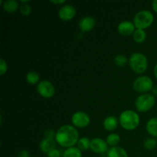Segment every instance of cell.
I'll use <instances>...</instances> for the list:
<instances>
[{"mask_svg": "<svg viewBox=\"0 0 157 157\" xmlns=\"http://www.w3.org/2000/svg\"><path fill=\"white\" fill-rule=\"evenodd\" d=\"M55 140L61 147H72L78 144L79 140V133L74 126L63 125L56 132Z\"/></svg>", "mask_w": 157, "mask_h": 157, "instance_id": "1", "label": "cell"}, {"mask_svg": "<svg viewBox=\"0 0 157 157\" xmlns=\"http://www.w3.org/2000/svg\"><path fill=\"white\" fill-rule=\"evenodd\" d=\"M140 116L136 112L132 110H124L121 113L119 123L121 127L126 130H133L139 126Z\"/></svg>", "mask_w": 157, "mask_h": 157, "instance_id": "2", "label": "cell"}, {"mask_svg": "<svg viewBox=\"0 0 157 157\" xmlns=\"http://www.w3.org/2000/svg\"><path fill=\"white\" fill-rule=\"evenodd\" d=\"M129 64L133 71L136 74H143L148 67V60L144 54L135 52L130 55Z\"/></svg>", "mask_w": 157, "mask_h": 157, "instance_id": "3", "label": "cell"}, {"mask_svg": "<svg viewBox=\"0 0 157 157\" xmlns=\"http://www.w3.org/2000/svg\"><path fill=\"white\" fill-rule=\"evenodd\" d=\"M154 21V15L150 11L141 10L135 15L133 24L136 29H144L150 27Z\"/></svg>", "mask_w": 157, "mask_h": 157, "instance_id": "4", "label": "cell"}, {"mask_svg": "<svg viewBox=\"0 0 157 157\" xmlns=\"http://www.w3.org/2000/svg\"><path fill=\"white\" fill-rule=\"evenodd\" d=\"M156 99L153 94H143L140 95L135 101V107L139 112H147L151 110L155 105Z\"/></svg>", "mask_w": 157, "mask_h": 157, "instance_id": "5", "label": "cell"}, {"mask_svg": "<svg viewBox=\"0 0 157 157\" xmlns=\"http://www.w3.org/2000/svg\"><path fill=\"white\" fill-rule=\"evenodd\" d=\"M153 86V81L150 77L143 75L140 76L133 81V87L138 93L147 94V92L152 90Z\"/></svg>", "mask_w": 157, "mask_h": 157, "instance_id": "6", "label": "cell"}, {"mask_svg": "<svg viewBox=\"0 0 157 157\" xmlns=\"http://www.w3.org/2000/svg\"><path fill=\"white\" fill-rule=\"evenodd\" d=\"M37 90L38 94L44 98H52L55 94V86L52 84V83L46 80L41 81L38 83L37 86Z\"/></svg>", "mask_w": 157, "mask_h": 157, "instance_id": "7", "label": "cell"}, {"mask_svg": "<svg viewBox=\"0 0 157 157\" xmlns=\"http://www.w3.org/2000/svg\"><path fill=\"white\" fill-rule=\"evenodd\" d=\"M90 118L87 113L83 111H77L72 115L71 123L75 127L84 128L90 124Z\"/></svg>", "mask_w": 157, "mask_h": 157, "instance_id": "8", "label": "cell"}, {"mask_svg": "<svg viewBox=\"0 0 157 157\" xmlns=\"http://www.w3.org/2000/svg\"><path fill=\"white\" fill-rule=\"evenodd\" d=\"M90 149L94 153L103 154L108 151L107 150L108 144L104 140L101 139V138H94V139L90 140Z\"/></svg>", "mask_w": 157, "mask_h": 157, "instance_id": "9", "label": "cell"}, {"mask_svg": "<svg viewBox=\"0 0 157 157\" xmlns=\"http://www.w3.org/2000/svg\"><path fill=\"white\" fill-rule=\"evenodd\" d=\"M75 14L76 9L70 4L64 5L58 11V16L63 21H70L75 17Z\"/></svg>", "mask_w": 157, "mask_h": 157, "instance_id": "10", "label": "cell"}, {"mask_svg": "<svg viewBox=\"0 0 157 157\" xmlns=\"http://www.w3.org/2000/svg\"><path fill=\"white\" fill-rule=\"evenodd\" d=\"M135 25L133 22L130 21H123L118 25L117 31L121 35L124 36H128V35H133L135 29Z\"/></svg>", "mask_w": 157, "mask_h": 157, "instance_id": "11", "label": "cell"}, {"mask_svg": "<svg viewBox=\"0 0 157 157\" xmlns=\"http://www.w3.org/2000/svg\"><path fill=\"white\" fill-rule=\"evenodd\" d=\"M95 25H96V21L93 17L85 16L83 17L80 20L79 23H78V27L82 32H88L94 28Z\"/></svg>", "mask_w": 157, "mask_h": 157, "instance_id": "12", "label": "cell"}, {"mask_svg": "<svg viewBox=\"0 0 157 157\" xmlns=\"http://www.w3.org/2000/svg\"><path fill=\"white\" fill-rule=\"evenodd\" d=\"M56 140L53 138H44L40 142L39 147L42 153L47 154L56 147Z\"/></svg>", "mask_w": 157, "mask_h": 157, "instance_id": "13", "label": "cell"}, {"mask_svg": "<svg viewBox=\"0 0 157 157\" xmlns=\"http://www.w3.org/2000/svg\"><path fill=\"white\" fill-rule=\"evenodd\" d=\"M104 129L107 131H113L118 126V121L114 116H108L104 119L103 123Z\"/></svg>", "mask_w": 157, "mask_h": 157, "instance_id": "14", "label": "cell"}, {"mask_svg": "<svg viewBox=\"0 0 157 157\" xmlns=\"http://www.w3.org/2000/svg\"><path fill=\"white\" fill-rule=\"evenodd\" d=\"M107 157H128V154L124 148L117 146L108 150Z\"/></svg>", "mask_w": 157, "mask_h": 157, "instance_id": "15", "label": "cell"}, {"mask_svg": "<svg viewBox=\"0 0 157 157\" xmlns=\"http://www.w3.org/2000/svg\"><path fill=\"white\" fill-rule=\"evenodd\" d=\"M147 131L154 138H157V117H153L147 124Z\"/></svg>", "mask_w": 157, "mask_h": 157, "instance_id": "16", "label": "cell"}, {"mask_svg": "<svg viewBox=\"0 0 157 157\" xmlns=\"http://www.w3.org/2000/svg\"><path fill=\"white\" fill-rule=\"evenodd\" d=\"M5 12L8 13H14L18 9V3L15 0H8L5 1L2 4Z\"/></svg>", "mask_w": 157, "mask_h": 157, "instance_id": "17", "label": "cell"}, {"mask_svg": "<svg viewBox=\"0 0 157 157\" xmlns=\"http://www.w3.org/2000/svg\"><path fill=\"white\" fill-rule=\"evenodd\" d=\"M62 157H82V153L78 147H72L64 150Z\"/></svg>", "mask_w": 157, "mask_h": 157, "instance_id": "18", "label": "cell"}, {"mask_svg": "<svg viewBox=\"0 0 157 157\" xmlns=\"http://www.w3.org/2000/svg\"><path fill=\"white\" fill-rule=\"evenodd\" d=\"M133 38L136 43H143L147 38V33L143 29H136L133 34Z\"/></svg>", "mask_w": 157, "mask_h": 157, "instance_id": "19", "label": "cell"}, {"mask_svg": "<svg viewBox=\"0 0 157 157\" xmlns=\"http://www.w3.org/2000/svg\"><path fill=\"white\" fill-rule=\"evenodd\" d=\"M120 141H121V136L117 133H110L107 136V140H106V142L107 143V144L111 146L112 147H117Z\"/></svg>", "mask_w": 157, "mask_h": 157, "instance_id": "20", "label": "cell"}, {"mask_svg": "<svg viewBox=\"0 0 157 157\" xmlns=\"http://www.w3.org/2000/svg\"><path fill=\"white\" fill-rule=\"evenodd\" d=\"M40 76L38 72L31 71L26 75V80L27 82L30 84H35L39 81Z\"/></svg>", "mask_w": 157, "mask_h": 157, "instance_id": "21", "label": "cell"}, {"mask_svg": "<svg viewBox=\"0 0 157 157\" xmlns=\"http://www.w3.org/2000/svg\"><path fill=\"white\" fill-rule=\"evenodd\" d=\"M90 140L87 137H81L80 138L78 142V147L81 151H86V150L90 149Z\"/></svg>", "mask_w": 157, "mask_h": 157, "instance_id": "22", "label": "cell"}, {"mask_svg": "<svg viewBox=\"0 0 157 157\" xmlns=\"http://www.w3.org/2000/svg\"><path fill=\"white\" fill-rule=\"evenodd\" d=\"M157 145V140L156 138L154 137H150L147 138V140H145L144 143V147L146 150H152L153 149L156 148Z\"/></svg>", "mask_w": 157, "mask_h": 157, "instance_id": "23", "label": "cell"}, {"mask_svg": "<svg viewBox=\"0 0 157 157\" xmlns=\"http://www.w3.org/2000/svg\"><path fill=\"white\" fill-rule=\"evenodd\" d=\"M128 62V59L124 55H118L114 58V63L118 67H124Z\"/></svg>", "mask_w": 157, "mask_h": 157, "instance_id": "24", "label": "cell"}, {"mask_svg": "<svg viewBox=\"0 0 157 157\" xmlns=\"http://www.w3.org/2000/svg\"><path fill=\"white\" fill-rule=\"evenodd\" d=\"M20 12L22 15H25V16H28L31 14L32 12V7H31L30 5L27 4H23L20 6Z\"/></svg>", "mask_w": 157, "mask_h": 157, "instance_id": "25", "label": "cell"}, {"mask_svg": "<svg viewBox=\"0 0 157 157\" xmlns=\"http://www.w3.org/2000/svg\"><path fill=\"white\" fill-rule=\"evenodd\" d=\"M8 70V64L3 58L0 59V75H3Z\"/></svg>", "mask_w": 157, "mask_h": 157, "instance_id": "26", "label": "cell"}, {"mask_svg": "<svg viewBox=\"0 0 157 157\" xmlns=\"http://www.w3.org/2000/svg\"><path fill=\"white\" fill-rule=\"evenodd\" d=\"M61 153L59 150L58 149H54L52 151H50L49 153H47V157H61Z\"/></svg>", "mask_w": 157, "mask_h": 157, "instance_id": "27", "label": "cell"}, {"mask_svg": "<svg viewBox=\"0 0 157 157\" xmlns=\"http://www.w3.org/2000/svg\"><path fill=\"white\" fill-rule=\"evenodd\" d=\"M55 135H56V133H55L53 130L52 129H48L44 131V136L45 138H55Z\"/></svg>", "mask_w": 157, "mask_h": 157, "instance_id": "28", "label": "cell"}, {"mask_svg": "<svg viewBox=\"0 0 157 157\" xmlns=\"http://www.w3.org/2000/svg\"><path fill=\"white\" fill-rule=\"evenodd\" d=\"M31 154L30 152L27 150H22L18 153L17 157H30Z\"/></svg>", "mask_w": 157, "mask_h": 157, "instance_id": "29", "label": "cell"}, {"mask_svg": "<svg viewBox=\"0 0 157 157\" xmlns=\"http://www.w3.org/2000/svg\"><path fill=\"white\" fill-rule=\"evenodd\" d=\"M51 2L53 3V4L55 5H59V4H63V3H65L66 1L65 0H51Z\"/></svg>", "mask_w": 157, "mask_h": 157, "instance_id": "30", "label": "cell"}, {"mask_svg": "<svg viewBox=\"0 0 157 157\" xmlns=\"http://www.w3.org/2000/svg\"><path fill=\"white\" fill-rule=\"evenodd\" d=\"M152 7H153V11L157 13V0H154L152 2Z\"/></svg>", "mask_w": 157, "mask_h": 157, "instance_id": "31", "label": "cell"}, {"mask_svg": "<svg viewBox=\"0 0 157 157\" xmlns=\"http://www.w3.org/2000/svg\"><path fill=\"white\" fill-rule=\"evenodd\" d=\"M152 91H153V94L155 95V96L157 97V85L154 86L152 89Z\"/></svg>", "mask_w": 157, "mask_h": 157, "instance_id": "32", "label": "cell"}, {"mask_svg": "<svg viewBox=\"0 0 157 157\" xmlns=\"http://www.w3.org/2000/svg\"><path fill=\"white\" fill-rule=\"evenodd\" d=\"M153 72H154V75H155V78L157 79V63L156 64L154 67V70H153Z\"/></svg>", "mask_w": 157, "mask_h": 157, "instance_id": "33", "label": "cell"}, {"mask_svg": "<svg viewBox=\"0 0 157 157\" xmlns=\"http://www.w3.org/2000/svg\"><path fill=\"white\" fill-rule=\"evenodd\" d=\"M101 157H104V156H101Z\"/></svg>", "mask_w": 157, "mask_h": 157, "instance_id": "34", "label": "cell"}]
</instances>
